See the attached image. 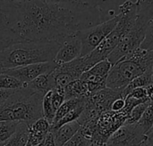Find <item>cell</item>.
Returning a JSON list of instances; mask_svg holds the SVG:
<instances>
[{"instance_id":"11","label":"cell","mask_w":153,"mask_h":146,"mask_svg":"<svg viewBox=\"0 0 153 146\" xmlns=\"http://www.w3.org/2000/svg\"><path fill=\"white\" fill-rule=\"evenodd\" d=\"M81 124L75 120L63 125L59 128L50 131L55 138L56 146H64L81 128Z\"/></svg>"},{"instance_id":"35","label":"cell","mask_w":153,"mask_h":146,"mask_svg":"<svg viewBox=\"0 0 153 146\" xmlns=\"http://www.w3.org/2000/svg\"><path fill=\"white\" fill-rule=\"evenodd\" d=\"M140 146H153V143H150V142H147L146 141V139H145V141Z\"/></svg>"},{"instance_id":"38","label":"cell","mask_w":153,"mask_h":146,"mask_svg":"<svg viewBox=\"0 0 153 146\" xmlns=\"http://www.w3.org/2000/svg\"><path fill=\"white\" fill-rule=\"evenodd\" d=\"M25 146H33V145H30V143L28 142V143H27V145H26Z\"/></svg>"},{"instance_id":"25","label":"cell","mask_w":153,"mask_h":146,"mask_svg":"<svg viewBox=\"0 0 153 146\" xmlns=\"http://www.w3.org/2000/svg\"><path fill=\"white\" fill-rule=\"evenodd\" d=\"M51 94H52V90L48 92L42 100V113H43V117L48 120L49 121V123L52 125L55 115H56V112L54 111L52 103H51Z\"/></svg>"},{"instance_id":"18","label":"cell","mask_w":153,"mask_h":146,"mask_svg":"<svg viewBox=\"0 0 153 146\" xmlns=\"http://www.w3.org/2000/svg\"><path fill=\"white\" fill-rule=\"evenodd\" d=\"M51 3L65 4L78 8H95L100 7L105 0H46Z\"/></svg>"},{"instance_id":"33","label":"cell","mask_w":153,"mask_h":146,"mask_svg":"<svg viewBox=\"0 0 153 146\" xmlns=\"http://www.w3.org/2000/svg\"><path fill=\"white\" fill-rule=\"evenodd\" d=\"M44 146H56V142L53 134L49 131L44 138Z\"/></svg>"},{"instance_id":"39","label":"cell","mask_w":153,"mask_h":146,"mask_svg":"<svg viewBox=\"0 0 153 146\" xmlns=\"http://www.w3.org/2000/svg\"><path fill=\"white\" fill-rule=\"evenodd\" d=\"M0 71H2V68H1V65H0Z\"/></svg>"},{"instance_id":"42","label":"cell","mask_w":153,"mask_h":146,"mask_svg":"<svg viewBox=\"0 0 153 146\" xmlns=\"http://www.w3.org/2000/svg\"><path fill=\"white\" fill-rule=\"evenodd\" d=\"M1 104H2V103H0V105H1Z\"/></svg>"},{"instance_id":"6","label":"cell","mask_w":153,"mask_h":146,"mask_svg":"<svg viewBox=\"0 0 153 146\" xmlns=\"http://www.w3.org/2000/svg\"><path fill=\"white\" fill-rule=\"evenodd\" d=\"M119 21L115 29L106 37V38L91 54L82 56L85 59L90 70L96 63L106 60L112 51L117 46L123 37L131 28L136 13V4L131 0H126L119 5Z\"/></svg>"},{"instance_id":"30","label":"cell","mask_w":153,"mask_h":146,"mask_svg":"<svg viewBox=\"0 0 153 146\" xmlns=\"http://www.w3.org/2000/svg\"><path fill=\"white\" fill-rule=\"evenodd\" d=\"M89 144L90 141L78 131L64 146H88Z\"/></svg>"},{"instance_id":"10","label":"cell","mask_w":153,"mask_h":146,"mask_svg":"<svg viewBox=\"0 0 153 146\" xmlns=\"http://www.w3.org/2000/svg\"><path fill=\"white\" fill-rule=\"evenodd\" d=\"M82 53V43L76 33L66 37L62 40L61 45L54 59L57 65L70 62L79 57Z\"/></svg>"},{"instance_id":"22","label":"cell","mask_w":153,"mask_h":146,"mask_svg":"<svg viewBox=\"0 0 153 146\" xmlns=\"http://www.w3.org/2000/svg\"><path fill=\"white\" fill-rule=\"evenodd\" d=\"M111 68H112V64L109 62V61L108 59H106V60H103V61L96 63L94 66H92L87 71L90 74H91L97 78L107 79L108 75Z\"/></svg>"},{"instance_id":"15","label":"cell","mask_w":153,"mask_h":146,"mask_svg":"<svg viewBox=\"0 0 153 146\" xmlns=\"http://www.w3.org/2000/svg\"><path fill=\"white\" fill-rule=\"evenodd\" d=\"M65 100L88 96L89 91L86 83L80 79L72 81L65 87Z\"/></svg>"},{"instance_id":"1","label":"cell","mask_w":153,"mask_h":146,"mask_svg":"<svg viewBox=\"0 0 153 146\" xmlns=\"http://www.w3.org/2000/svg\"><path fill=\"white\" fill-rule=\"evenodd\" d=\"M14 5L13 30L24 41L61 43L66 37L106 21L101 6L78 8L46 0H24Z\"/></svg>"},{"instance_id":"24","label":"cell","mask_w":153,"mask_h":146,"mask_svg":"<svg viewBox=\"0 0 153 146\" xmlns=\"http://www.w3.org/2000/svg\"><path fill=\"white\" fill-rule=\"evenodd\" d=\"M20 122L18 121H0V142L8 140L15 132Z\"/></svg>"},{"instance_id":"41","label":"cell","mask_w":153,"mask_h":146,"mask_svg":"<svg viewBox=\"0 0 153 146\" xmlns=\"http://www.w3.org/2000/svg\"><path fill=\"white\" fill-rule=\"evenodd\" d=\"M0 73H2V71H0Z\"/></svg>"},{"instance_id":"3","label":"cell","mask_w":153,"mask_h":146,"mask_svg":"<svg viewBox=\"0 0 153 146\" xmlns=\"http://www.w3.org/2000/svg\"><path fill=\"white\" fill-rule=\"evenodd\" d=\"M44 95L34 91L28 84L14 93L0 105V121L25 122L29 126L43 117Z\"/></svg>"},{"instance_id":"13","label":"cell","mask_w":153,"mask_h":146,"mask_svg":"<svg viewBox=\"0 0 153 146\" xmlns=\"http://www.w3.org/2000/svg\"><path fill=\"white\" fill-rule=\"evenodd\" d=\"M34 91L42 94L43 95H45L48 92L53 90L54 88H56V85H55V81L53 79V75H52V71L46 73V74H42L39 77H37L34 80H32L31 82H30L28 84Z\"/></svg>"},{"instance_id":"31","label":"cell","mask_w":153,"mask_h":146,"mask_svg":"<svg viewBox=\"0 0 153 146\" xmlns=\"http://www.w3.org/2000/svg\"><path fill=\"white\" fill-rule=\"evenodd\" d=\"M125 105H126V101L124 98H118L117 100H115L113 102V103L111 104V107H110V111L111 112H122L125 108Z\"/></svg>"},{"instance_id":"12","label":"cell","mask_w":153,"mask_h":146,"mask_svg":"<svg viewBox=\"0 0 153 146\" xmlns=\"http://www.w3.org/2000/svg\"><path fill=\"white\" fill-rule=\"evenodd\" d=\"M15 17V5L8 0H0V32L13 30Z\"/></svg>"},{"instance_id":"23","label":"cell","mask_w":153,"mask_h":146,"mask_svg":"<svg viewBox=\"0 0 153 146\" xmlns=\"http://www.w3.org/2000/svg\"><path fill=\"white\" fill-rule=\"evenodd\" d=\"M27 84H24L23 82L20 81L19 79L4 74L0 73V88L2 89H8V90H17L20 88H22Z\"/></svg>"},{"instance_id":"34","label":"cell","mask_w":153,"mask_h":146,"mask_svg":"<svg viewBox=\"0 0 153 146\" xmlns=\"http://www.w3.org/2000/svg\"><path fill=\"white\" fill-rule=\"evenodd\" d=\"M106 143H107V142H105V141L102 140V139L94 138V139H92V140L90 142V144H89V145L88 146H106Z\"/></svg>"},{"instance_id":"36","label":"cell","mask_w":153,"mask_h":146,"mask_svg":"<svg viewBox=\"0 0 153 146\" xmlns=\"http://www.w3.org/2000/svg\"><path fill=\"white\" fill-rule=\"evenodd\" d=\"M152 85H153V65H152Z\"/></svg>"},{"instance_id":"40","label":"cell","mask_w":153,"mask_h":146,"mask_svg":"<svg viewBox=\"0 0 153 146\" xmlns=\"http://www.w3.org/2000/svg\"><path fill=\"white\" fill-rule=\"evenodd\" d=\"M2 145V143H1V142H0V146Z\"/></svg>"},{"instance_id":"7","label":"cell","mask_w":153,"mask_h":146,"mask_svg":"<svg viewBox=\"0 0 153 146\" xmlns=\"http://www.w3.org/2000/svg\"><path fill=\"white\" fill-rule=\"evenodd\" d=\"M119 21V13L93 27L80 30L76 33L82 43L81 57L86 56L96 49L106 37L115 29Z\"/></svg>"},{"instance_id":"28","label":"cell","mask_w":153,"mask_h":146,"mask_svg":"<svg viewBox=\"0 0 153 146\" xmlns=\"http://www.w3.org/2000/svg\"><path fill=\"white\" fill-rule=\"evenodd\" d=\"M65 101V89L63 88H54L51 94V103L54 108V111L56 112L58 108Z\"/></svg>"},{"instance_id":"20","label":"cell","mask_w":153,"mask_h":146,"mask_svg":"<svg viewBox=\"0 0 153 146\" xmlns=\"http://www.w3.org/2000/svg\"><path fill=\"white\" fill-rule=\"evenodd\" d=\"M22 40L13 30H4L0 32V53L6 50L14 44L23 42Z\"/></svg>"},{"instance_id":"32","label":"cell","mask_w":153,"mask_h":146,"mask_svg":"<svg viewBox=\"0 0 153 146\" xmlns=\"http://www.w3.org/2000/svg\"><path fill=\"white\" fill-rule=\"evenodd\" d=\"M15 90H8V89H2L0 88V103L5 102L13 93Z\"/></svg>"},{"instance_id":"2","label":"cell","mask_w":153,"mask_h":146,"mask_svg":"<svg viewBox=\"0 0 153 146\" xmlns=\"http://www.w3.org/2000/svg\"><path fill=\"white\" fill-rule=\"evenodd\" d=\"M61 43L58 41H23L0 53L2 71L7 69L54 61Z\"/></svg>"},{"instance_id":"14","label":"cell","mask_w":153,"mask_h":146,"mask_svg":"<svg viewBox=\"0 0 153 146\" xmlns=\"http://www.w3.org/2000/svg\"><path fill=\"white\" fill-rule=\"evenodd\" d=\"M29 140V125L25 122H20L16 132L1 146H25Z\"/></svg>"},{"instance_id":"17","label":"cell","mask_w":153,"mask_h":146,"mask_svg":"<svg viewBox=\"0 0 153 146\" xmlns=\"http://www.w3.org/2000/svg\"><path fill=\"white\" fill-rule=\"evenodd\" d=\"M152 70H147L146 72H144L143 75L137 77L136 79H134L122 92V97L124 99H126V97L130 94V92L135 88L138 87H147L149 85H152Z\"/></svg>"},{"instance_id":"37","label":"cell","mask_w":153,"mask_h":146,"mask_svg":"<svg viewBox=\"0 0 153 146\" xmlns=\"http://www.w3.org/2000/svg\"><path fill=\"white\" fill-rule=\"evenodd\" d=\"M43 141H44V140H43ZM37 146H44V142H41V143H40L39 145H38Z\"/></svg>"},{"instance_id":"16","label":"cell","mask_w":153,"mask_h":146,"mask_svg":"<svg viewBox=\"0 0 153 146\" xmlns=\"http://www.w3.org/2000/svg\"><path fill=\"white\" fill-rule=\"evenodd\" d=\"M85 103H86V97H85V99L79 105H77L74 109H73L71 112H69L66 115H65L59 121H57L56 123L51 125V128H50V130L49 131L56 130V129L59 128L60 127H62L63 125H65L67 123H71L73 121L77 120L80 118L81 114L82 113V112L84 110Z\"/></svg>"},{"instance_id":"5","label":"cell","mask_w":153,"mask_h":146,"mask_svg":"<svg viewBox=\"0 0 153 146\" xmlns=\"http://www.w3.org/2000/svg\"><path fill=\"white\" fill-rule=\"evenodd\" d=\"M135 4L136 13L131 28L107 58L112 66L127 54L138 49L145 38L153 16V0H136Z\"/></svg>"},{"instance_id":"27","label":"cell","mask_w":153,"mask_h":146,"mask_svg":"<svg viewBox=\"0 0 153 146\" xmlns=\"http://www.w3.org/2000/svg\"><path fill=\"white\" fill-rule=\"evenodd\" d=\"M51 124L48 120H46L44 117L37 120L35 122H33L31 125L29 126V130L34 133L38 134H48L50 130Z\"/></svg>"},{"instance_id":"8","label":"cell","mask_w":153,"mask_h":146,"mask_svg":"<svg viewBox=\"0 0 153 146\" xmlns=\"http://www.w3.org/2000/svg\"><path fill=\"white\" fill-rule=\"evenodd\" d=\"M146 139L138 124H124L107 141L106 146H140Z\"/></svg>"},{"instance_id":"4","label":"cell","mask_w":153,"mask_h":146,"mask_svg":"<svg viewBox=\"0 0 153 146\" xmlns=\"http://www.w3.org/2000/svg\"><path fill=\"white\" fill-rule=\"evenodd\" d=\"M153 65V50L139 47L114 64L108 75L106 87L123 92L137 77L143 75Z\"/></svg>"},{"instance_id":"19","label":"cell","mask_w":153,"mask_h":146,"mask_svg":"<svg viewBox=\"0 0 153 146\" xmlns=\"http://www.w3.org/2000/svg\"><path fill=\"white\" fill-rule=\"evenodd\" d=\"M86 97V96H85ZM85 97H81V98H73V99H69V100H65L63 104L58 108V110L56 112L54 120H53V124L56 123L57 121H59L65 115H66L69 112H71L73 109H74L77 105H79L84 99Z\"/></svg>"},{"instance_id":"9","label":"cell","mask_w":153,"mask_h":146,"mask_svg":"<svg viewBox=\"0 0 153 146\" xmlns=\"http://www.w3.org/2000/svg\"><path fill=\"white\" fill-rule=\"evenodd\" d=\"M56 67L57 64L54 61H52L48 62L36 63V64L22 66V67L7 69V70H4L2 73L12 76L19 79L20 81L23 82L24 84H29L30 82L34 80L37 77L53 71Z\"/></svg>"},{"instance_id":"21","label":"cell","mask_w":153,"mask_h":146,"mask_svg":"<svg viewBox=\"0 0 153 146\" xmlns=\"http://www.w3.org/2000/svg\"><path fill=\"white\" fill-rule=\"evenodd\" d=\"M143 133L147 136V134L153 128V101L151 102L148 108L143 112L140 120L137 123Z\"/></svg>"},{"instance_id":"26","label":"cell","mask_w":153,"mask_h":146,"mask_svg":"<svg viewBox=\"0 0 153 146\" xmlns=\"http://www.w3.org/2000/svg\"><path fill=\"white\" fill-rule=\"evenodd\" d=\"M151 103V102H147V103H143L139 105H137L136 107H134L131 112L129 113L127 120L126 121L125 124H128V125H134V124H137L138 121L140 120L141 117L143 116V112H145V110L148 108L149 104Z\"/></svg>"},{"instance_id":"29","label":"cell","mask_w":153,"mask_h":146,"mask_svg":"<svg viewBox=\"0 0 153 146\" xmlns=\"http://www.w3.org/2000/svg\"><path fill=\"white\" fill-rule=\"evenodd\" d=\"M142 49L152 51L153 50V16L151 20V22L149 24L145 38L143 42V44L140 46Z\"/></svg>"}]
</instances>
